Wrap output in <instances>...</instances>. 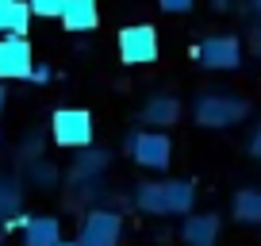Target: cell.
I'll return each instance as SVG.
<instances>
[{
    "mask_svg": "<svg viewBox=\"0 0 261 246\" xmlns=\"http://www.w3.org/2000/svg\"><path fill=\"white\" fill-rule=\"evenodd\" d=\"M119 235H123V219L119 212L112 208H92L81 223V235L77 242L81 246H119Z\"/></svg>",
    "mask_w": 261,
    "mask_h": 246,
    "instance_id": "ba28073f",
    "label": "cell"
},
{
    "mask_svg": "<svg viewBox=\"0 0 261 246\" xmlns=\"http://www.w3.org/2000/svg\"><path fill=\"white\" fill-rule=\"evenodd\" d=\"M192 54L212 73H230V69L242 66V39H234V35H207L200 46H192Z\"/></svg>",
    "mask_w": 261,
    "mask_h": 246,
    "instance_id": "8992f818",
    "label": "cell"
},
{
    "mask_svg": "<svg viewBox=\"0 0 261 246\" xmlns=\"http://www.w3.org/2000/svg\"><path fill=\"white\" fill-rule=\"evenodd\" d=\"M96 23H100L96 0H65V8H62V27L65 31L89 35V31H96Z\"/></svg>",
    "mask_w": 261,
    "mask_h": 246,
    "instance_id": "8fae6325",
    "label": "cell"
},
{
    "mask_svg": "<svg viewBox=\"0 0 261 246\" xmlns=\"http://www.w3.org/2000/svg\"><path fill=\"white\" fill-rule=\"evenodd\" d=\"M139 123H146V127H154V131H169L173 123H180V100L169 96V92L150 96L146 108L139 112Z\"/></svg>",
    "mask_w": 261,
    "mask_h": 246,
    "instance_id": "9c48e42d",
    "label": "cell"
},
{
    "mask_svg": "<svg viewBox=\"0 0 261 246\" xmlns=\"http://www.w3.org/2000/svg\"><path fill=\"white\" fill-rule=\"evenodd\" d=\"M8 104V89H4V85H0V108Z\"/></svg>",
    "mask_w": 261,
    "mask_h": 246,
    "instance_id": "603a6c76",
    "label": "cell"
},
{
    "mask_svg": "<svg viewBox=\"0 0 261 246\" xmlns=\"http://www.w3.org/2000/svg\"><path fill=\"white\" fill-rule=\"evenodd\" d=\"M246 42H250V50L261 58V23L257 27H250V35H246Z\"/></svg>",
    "mask_w": 261,
    "mask_h": 246,
    "instance_id": "d6986e66",
    "label": "cell"
},
{
    "mask_svg": "<svg viewBox=\"0 0 261 246\" xmlns=\"http://www.w3.org/2000/svg\"><path fill=\"white\" fill-rule=\"evenodd\" d=\"M135 208L146 215H192L196 181H142L135 189Z\"/></svg>",
    "mask_w": 261,
    "mask_h": 246,
    "instance_id": "6da1fadb",
    "label": "cell"
},
{
    "mask_svg": "<svg viewBox=\"0 0 261 246\" xmlns=\"http://www.w3.org/2000/svg\"><path fill=\"white\" fill-rule=\"evenodd\" d=\"M158 8H162L165 16H185V12L196 8V0H158Z\"/></svg>",
    "mask_w": 261,
    "mask_h": 246,
    "instance_id": "e0dca14e",
    "label": "cell"
},
{
    "mask_svg": "<svg viewBox=\"0 0 261 246\" xmlns=\"http://www.w3.org/2000/svg\"><path fill=\"white\" fill-rule=\"evenodd\" d=\"M58 242H62L58 215H27L23 219V246H58Z\"/></svg>",
    "mask_w": 261,
    "mask_h": 246,
    "instance_id": "7c38bea8",
    "label": "cell"
},
{
    "mask_svg": "<svg viewBox=\"0 0 261 246\" xmlns=\"http://www.w3.org/2000/svg\"><path fill=\"white\" fill-rule=\"evenodd\" d=\"M253 12H257V19H261V0H253Z\"/></svg>",
    "mask_w": 261,
    "mask_h": 246,
    "instance_id": "cb8c5ba5",
    "label": "cell"
},
{
    "mask_svg": "<svg viewBox=\"0 0 261 246\" xmlns=\"http://www.w3.org/2000/svg\"><path fill=\"white\" fill-rule=\"evenodd\" d=\"M58 246H81V242H65V238H62V242H58Z\"/></svg>",
    "mask_w": 261,
    "mask_h": 246,
    "instance_id": "d4e9b609",
    "label": "cell"
},
{
    "mask_svg": "<svg viewBox=\"0 0 261 246\" xmlns=\"http://www.w3.org/2000/svg\"><path fill=\"white\" fill-rule=\"evenodd\" d=\"M27 4L39 19H62V8H65V0H27Z\"/></svg>",
    "mask_w": 261,
    "mask_h": 246,
    "instance_id": "2e32d148",
    "label": "cell"
},
{
    "mask_svg": "<svg viewBox=\"0 0 261 246\" xmlns=\"http://www.w3.org/2000/svg\"><path fill=\"white\" fill-rule=\"evenodd\" d=\"M250 158H257V162H261V127L250 135Z\"/></svg>",
    "mask_w": 261,
    "mask_h": 246,
    "instance_id": "ffe728a7",
    "label": "cell"
},
{
    "mask_svg": "<svg viewBox=\"0 0 261 246\" xmlns=\"http://www.w3.org/2000/svg\"><path fill=\"white\" fill-rule=\"evenodd\" d=\"M31 4L27 0H8L4 8H0V35H27L31 31Z\"/></svg>",
    "mask_w": 261,
    "mask_h": 246,
    "instance_id": "9a60e30c",
    "label": "cell"
},
{
    "mask_svg": "<svg viewBox=\"0 0 261 246\" xmlns=\"http://www.w3.org/2000/svg\"><path fill=\"white\" fill-rule=\"evenodd\" d=\"M123 146H127V154L135 158V162L142 165V169H169L173 162V142L165 131H130L127 139H123Z\"/></svg>",
    "mask_w": 261,
    "mask_h": 246,
    "instance_id": "5b68a950",
    "label": "cell"
},
{
    "mask_svg": "<svg viewBox=\"0 0 261 246\" xmlns=\"http://www.w3.org/2000/svg\"><path fill=\"white\" fill-rule=\"evenodd\" d=\"M27 81H35V85H46V81H54V69L46 66V62H35V69H31V77Z\"/></svg>",
    "mask_w": 261,
    "mask_h": 246,
    "instance_id": "ac0fdd59",
    "label": "cell"
},
{
    "mask_svg": "<svg viewBox=\"0 0 261 246\" xmlns=\"http://www.w3.org/2000/svg\"><path fill=\"white\" fill-rule=\"evenodd\" d=\"M35 181L50 185V181H54V169H50V165H35Z\"/></svg>",
    "mask_w": 261,
    "mask_h": 246,
    "instance_id": "44dd1931",
    "label": "cell"
},
{
    "mask_svg": "<svg viewBox=\"0 0 261 246\" xmlns=\"http://www.w3.org/2000/svg\"><path fill=\"white\" fill-rule=\"evenodd\" d=\"M92 115L85 112V108H58L54 115H50V135H54L58 146L65 150H85L92 146Z\"/></svg>",
    "mask_w": 261,
    "mask_h": 246,
    "instance_id": "277c9868",
    "label": "cell"
},
{
    "mask_svg": "<svg viewBox=\"0 0 261 246\" xmlns=\"http://www.w3.org/2000/svg\"><path fill=\"white\" fill-rule=\"evenodd\" d=\"M212 8H215V12H227V8H230V0H212Z\"/></svg>",
    "mask_w": 261,
    "mask_h": 246,
    "instance_id": "7402d4cb",
    "label": "cell"
},
{
    "mask_svg": "<svg viewBox=\"0 0 261 246\" xmlns=\"http://www.w3.org/2000/svg\"><path fill=\"white\" fill-rule=\"evenodd\" d=\"M108 162H112V154H108V150H96V146H85L81 154L73 158V169H69V177H73L77 185H89V181H96L100 173L108 169Z\"/></svg>",
    "mask_w": 261,
    "mask_h": 246,
    "instance_id": "4fadbf2b",
    "label": "cell"
},
{
    "mask_svg": "<svg viewBox=\"0 0 261 246\" xmlns=\"http://www.w3.org/2000/svg\"><path fill=\"white\" fill-rule=\"evenodd\" d=\"M4 4H8V0H0V8H4Z\"/></svg>",
    "mask_w": 261,
    "mask_h": 246,
    "instance_id": "484cf974",
    "label": "cell"
},
{
    "mask_svg": "<svg viewBox=\"0 0 261 246\" xmlns=\"http://www.w3.org/2000/svg\"><path fill=\"white\" fill-rule=\"evenodd\" d=\"M35 69V50L27 35H0V81H27Z\"/></svg>",
    "mask_w": 261,
    "mask_h": 246,
    "instance_id": "52a82bcc",
    "label": "cell"
},
{
    "mask_svg": "<svg viewBox=\"0 0 261 246\" xmlns=\"http://www.w3.org/2000/svg\"><path fill=\"white\" fill-rule=\"evenodd\" d=\"M219 227H223V219H219L215 212L185 215L180 238H185V246H215V242H219Z\"/></svg>",
    "mask_w": 261,
    "mask_h": 246,
    "instance_id": "30bf717a",
    "label": "cell"
},
{
    "mask_svg": "<svg viewBox=\"0 0 261 246\" xmlns=\"http://www.w3.org/2000/svg\"><path fill=\"white\" fill-rule=\"evenodd\" d=\"M230 215H234L238 223H246V227H261V189L257 185H246V189L234 192Z\"/></svg>",
    "mask_w": 261,
    "mask_h": 246,
    "instance_id": "5bb4252c",
    "label": "cell"
},
{
    "mask_svg": "<svg viewBox=\"0 0 261 246\" xmlns=\"http://www.w3.org/2000/svg\"><path fill=\"white\" fill-rule=\"evenodd\" d=\"M246 115H250V104H246L242 96H234V92H219V89L196 96V104H192V119L200 123V127H207V131L234 127Z\"/></svg>",
    "mask_w": 261,
    "mask_h": 246,
    "instance_id": "7a4b0ae2",
    "label": "cell"
},
{
    "mask_svg": "<svg viewBox=\"0 0 261 246\" xmlns=\"http://www.w3.org/2000/svg\"><path fill=\"white\" fill-rule=\"evenodd\" d=\"M115 50H119L123 66H154L158 62V31L150 23H127L115 35Z\"/></svg>",
    "mask_w": 261,
    "mask_h": 246,
    "instance_id": "3957f363",
    "label": "cell"
}]
</instances>
